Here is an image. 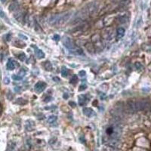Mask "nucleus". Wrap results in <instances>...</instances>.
Listing matches in <instances>:
<instances>
[{
	"label": "nucleus",
	"mask_w": 151,
	"mask_h": 151,
	"mask_svg": "<svg viewBox=\"0 0 151 151\" xmlns=\"http://www.w3.org/2000/svg\"><path fill=\"white\" fill-rule=\"evenodd\" d=\"M149 106V102L146 100H129L127 103V107L131 112L144 110Z\"/></svg>",
	"instance_id": "nucleus-1"
},
{
	"label": "nucleus",
	"mask_w": 151,
	"mask_h": 151,
	"mask_svg": "<svg viewBox=\"0 0 151 151\" xmlns=\"http://www.w3.org/2000/svg\"><path fill=\"white\" fill-rule=\"evenodd\" d=\"M63 44L65 45V47L70 51V53L72 54H74V55H82V50L77 47L75 43L68 37H66L63 40Z\"/></svg>",
	"instance_id": "nucleus-2"
},
{
	"label": "nucleus",
	"mask_w": 151,
	"mask_h": 151,
	"mask_svg": "<svg viewBox=\"0 0 151 151\" xmlns=\"http://www.w3.org/2000/svg\"><path fill=\"white\" fill-rule=\"evenodd\" d=\"M70 13H64L62 14H56L54 16H52L49 19V22L52 25H56V24H61L65 23L70 17Z\"/></svg>",
	"instance_id": "nucleus-3"
},
{
	"label": "nucleus",
	"mask_w": 151,
	"mask_h": 151,
	"mask_svg": "<svg viewBox=\"0 0 151 151\" xmlns=\"http://www.w3.org/2000/svg\"><path fill=\"white\" fill-rule=\"evenodd\" d=\"M34 88H35V90L36 92H38V93L42 92L46 88V83H45L43 82H39L35 85Z\"/></svg>",
	"instance_id": "nucleus-4"
},
{
	"label": "nucleus",
	"mask_w": 151,
	"mask_h": 151,
	"mask_svg": "<svg viewBox=\"0 0 151 151\" xmlns=\"http://www.w3.org/2000/svg\"><path fill=\"white\" fill-rule=\"evenodd\" d=\"M7 66V69H8V70H13L15 69V67L19 66V64H18V62H16V61H14V60L10 59V60H8V61L7 66Z\"/></svg>",
	"instance_id": "nucleus-5"
},
{
	"label": "nucleus",
	"mask_w": 151,
	"mask_h": 151,
	"mask_svg": "<svg viewBox=\"0 0 151 151\" xmlns=\"http://www.w3.org/2000/svg\"><path fill=\"white\" fill-rule=\"evenodd\" d=\"M88 100L86 99V95H80L79 96V104L80 106H85L87 103Z\"/></svg>",
	"instance_id": "nucleus-6"
},
{
	"label": "nucleus",
	"mask_w": 151,
	"mask_h": 151,
	"mask_svg": "<svg viewBox=\"0 0 151 151\" xmlns=\"http://www.w3.org/2000/svg\"><path fill=\"white\" fill-rule=\"evenodd\" d=\"M83 113L86 116L91 117L94 115V111L92 110V109H91L89 107H85V108H83Z\"/></svg>",
	"instance_id": "nucleus-7"
},
{
	"label": "nucleus",
	"mask_w": 151,
	"mask_h": 151,
	"mask_svg": "<svg viewBox=\"0 0 151 151\" xmlns=\"http://www.w3.org/2000/svg\"><path fill=\"white\" fill-rule=\"evenodd\" d=\"M19 8V5H18V3L17 2H12L10 5H9V11H16Z\"/></svg>",
	"instance_id": "nucleus-8"
},
{
	"label": "nucleus",
	"mask_w": 151,
	"mask_h": 151,
	"mask_svg": "<svg viewBox=\"0 0 151 151\" xmlns=\"http://www.w3.org/2000/svg\"><path fill=\"white\" fill-rule=\"evenodd\" d=\"M125 29L122 28V27H120L117 30V35H116V38L118 39H120L121 38H122L125 35Z\"/></svg>",
	"instance_id": "nucleus-9"
},
{
	"label": "nucleus",
	"mask_w": 151,
	"mask_h": 151,
	"mask_svg": "<svg viewBox=\"0 0 151 151\" xmlns=\"http://www.w3.org/2000/svg\"><path fill=\"white\" fill-rule=\"evenodd\" d=\"M15 103L18 104H19V105H24V104H27V100H24L22 97H20V98L17 99V100L15 101Z\"/></svg>",
	"instance_id": "nucleus-10"
},
{
	"label": "nucleus",
	"mask_w": 151,
	"mask_h": 151,
	"mask_svg": "<svg viewBox=\"0 0 151 151\" xmlns=\"http://www.w3.org/2000/svg\"><path fill=\"white\" fill-rule=\"evenodd\" d=\"M15 144L13 143V142H11L9 143L8 146V148H7V150L6 151H14V149H15Z\"/></svg>",
	"instance_id": "nucleus-11"
},
{
	"label": "nucleus",
	"mask_w": 151,
	"mask_h": 151,
	"mask_svg": "<svg viewBox=\"0 0 151 151\" xmlns=\"http://www.w3.org/2000/svg\"><path fill=\"white\" fill-rule=\"evenodd\" d=\"M36 55L39 58H43L45 57V54L43 53V52L42 50L37 49L36 52Z\"/></svg>",
	"instance_id": "nucleus-12"
},
{
	"label": "nucleus",
	"mask_w": 151,
	"mask_h": 151,
	"mask_svg": "<svg viewBox=\"0 0 151 151\" xmlns=\"http://www.w3.org/2000/svg\"><path fill=\"white\" fill-rule=\"evenodd\" d=\"M61 75H62V76H63V77H66V76H68V70H67L65 66H63V67H62Z\"/></svg>",
	"instance_id": "nucleus-13"
},
{
	"label": "nucleus",
	"mask_w": 151,
	"mask_h": 151,
	"mask_svg": "<svg viewBox=\"0 0 151 151\" xmlns=\"http://www.w3.org/2000/svg\"><path fill=\"white\" fill-rule=\"evenodd\" d=\"M77 81H78V78H77V76L76 75H74L73 76H72L71 77V79H70V83H71V84H76V82H77Z\"/></svg>",
	"instance_id": "nucleus-14"
},
{
	"label": "nucleus",
	"mask_w": 151,
	"mask_h": 151,
	"mask_svg": "<svg viewBox=\"0 0 151 151\" xmlns=\"http://www.w3.org/2000/svg\"><path fill=\"white\" fill-rule=\"evenodd\" d=\"M45 67L46 70H48V71H50V70H52V65L49 62H45Z\"/></svg>",
	"instance_id": "nucleus-15"
},
{
	"label": "nucleus",
	"mask_w": 151,
	"mask_h": 151,
	"mask_svg": "<svg viewBox=\"0 0 151 151\" xmlns=\"http://www.w3.org/2000/svg\"><path fill=\"white\" fill-rule=\"evenodd\" d=\"M56 120H57V117L55 116H49V118L48 120L49 123H54Z\"/></svg>",
	"instance_id": "nucleus-16"
},
{
	"label": "nucleus",
	"mask_w": 151,
	"mask_h": 151,
	"mask_svg": "<svg viewBox=\"0 0 151 151\" xmlns=\"http://www.w3.org/2000/svg\"><path fill=\"white\" fill-rule=\"evenodd\" d=\"M12 79L14 80H21V79H22V77L20 76L19 75H13L12 76Z\"/></svg>",
	"instance_id": "nucleus-17"
},
{
	"label": "nucleus",
	"mask_w": 151,
	"mask_h": 151,
	"mask_svg": "<svg viewBox=\"0 0 151 151\" xmlns=\"http://www.w3.org/2000/svg\"><path fill=\"white\" fill-rule=\"evenodd\" d=\"M18 58L20 59L21 60H22V61H24V59H25V55L24 54V53H21L19 56H18Z\"/></svg>",
	"instance_id": "nucleus-18"
},
{
	"label": "nucleus",
	"mask_w": 151,
	"mask_h": 151,
	"mask_svg": "<svg viewBox=\"0 0 151 151\" xmlns=\"http://www.w3.org/2000/svg\"><path fill=\"white\" fill-rule=\"evenodd\" d=\"M135 66L138 70H141L142 69V65L140 63H135Z\"/></svg>",
	"instance_id": "nucleus-19"
},
{
	"label": "nucleus",
	"mask_w": 151,
	"mask_h": 151,
	"mask_svg": "<svg viewBox=\"0 0 151 151\" xmlns=\"http://www.w3.org/2000/svg\"><path fill=\"white\" fill-rule=\"evenodd\" d=\"M86 74V71H84V70L79 71V75L80 76H85Z\"/></svg>",
	"instance_id": "nucleus-20"
},
{
	"label": "nucleus",
	"mask_w": 151,
	"mask_h": 151,
	"mask_svg": "<svg viewBox=\"0 0 151 151\" xmlns=\"http://www.w3.org/2000/svg\"><path fill=\"white\" fill-rule=\"evenodd\" d=\"M0 16H1L2 18H5V14L2 11V10L1 8H0Z\"/></svg>",
	"instance_id": "nucleus-21"
},
{
	"label": "nucleus",
	"mask_w": 151,
	"mask_h": 151,
	"mask_svg": "<svg viewBox=\"0 0 151 151\" xmlns=\"http://www.w3.org/2000/svg\"><path fill=\"white\" fill-rule=\"evenodd\" d=\"M85 89H86V85H83V86H80V89H79V90L80 91H83V90H85Z\"/></svg>",
	"instance_id": "nucleus-22"
},
{
	"label": "nucleus",
	"mask_w": 151,
	"mask_h": 151,
	"mask_svg": "<svg viewBox=\"0 0 151 151\" xmlns=\"http://www.w3.org/2000/svg\"><path fill=\"white\" fill-rule=\"evenodd\" d=\"M4 82H5V84H8V83H9V79H7V78H5V79H4Z\"/></svg>",
	"instance_id": "nucleus-23"
},
{
	"label": "nucleus",
	"mask_w": 151,
	"mask_h": 151,
	"mask_svg": "<svg viewBox=\"0 0 151 151\" xmlns=\"http://www.w3.org/2000/svg\"><path fill=\"white\" fill-rule=\"evenodd\" d=\"M54 38H55V40H59V39H60L59 36H58V35H55V36H54Z\"/></svg>",
	"instance_id": "nucleus-24"
},
{
	"label": "nucleus",
	"mask_w": 151,
	"mask_h": 151,
	"mask_svg": "<svg viewBox=\"0 0 151 151\" xmlns=\"http://www.w3.org/2000/svg\"><path fill=\"white\" fill-rule=\"evenodd\" d=\"M70 104H71V105H73L72 107H75V106H76V104H75V103H73V102H70Z\"/></svg>",
	"instance_id": "nucleus-25"
},
{
	"label": "nucleus",
	"mask_w": 151,
	"mask_h": 151,
	"mask_svg": "<svg viewBox=\"0 0 151 151\" xmlns=\"http://www.w3.org/2000/svg\"><path fill=\"white\" fill-rule=\"evenodd\" d=\"M2 107L1 105H0V115L2 114Z\"/></svg>",
	"instance_id": "nucleus-26"
},
{
	"label": "nucleus",
	"mask_w": 151,
	"mask_h": 151,
	"mask_svg": "<svg viewBox=\"0 0 151 151\" xmlns=\"http://www.w3.org/2000/svg\"><path fill=\"white\" fill-rule=\"evenodd\" d=\"M67 97H68V96H67L66 94H65V95H63V97H65V98H67Z\"/></svg>",
	"instance_id": "nucleus-27"
},
{
	"label": "nucleus",
	"mask_w": 151,
	"mask_h": 151,
	"mask_svg": "<svg viewBox=\"0 0 151 151\" xmlns=\"http://www.w3.org/2000/svg\"><path fill=\"white\" fill-rule=\"evenodd\" d=\"M0 1H1V2H2V3H5V2H6V0H0Z\"/></svg>",
	"instance_id": "nucleus-28"
},
{
	"label": "nucleus",
	"mask_w": 151,
	"mask_h": 151,
	"mask_svg": "<svg viewBox=\"0 0 151 151\" xmlns=\"http://www.w3.org/2000/svg\"><path fill=\"white\" fill-rule=\"evenodd\" d=\"M150 110H151V107H150Z\"/></svg>",
	"instance_id": "nucleus-29"
}]
</instances>
